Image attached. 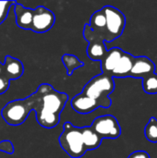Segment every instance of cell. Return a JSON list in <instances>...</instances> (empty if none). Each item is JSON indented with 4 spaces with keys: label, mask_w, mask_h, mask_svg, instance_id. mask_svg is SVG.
I'll return each instance as SVG.
<instances>
[{
    "label": "cell",
    "mask_w": 157,
    "mask_h": 158,
    "mask_svg": "<svg viewBox=\"0 0 157 158\" xmlns=\"http://www.w3.org/2000/svg\"><path fill=\"white\" fill-rule=\"evenodd\" d=\"M2 73H3V64L0 62V76H2Z\"/></svg>",
    "instance_id": "24"
},
{
    "label": "cell",
    "mask_w": 157,
    "mask_h": 158,
    "mask_svg": "<svg viewBox=\"0 0 157 158\" xmlns=\"http://www.w3.org/2000/svg\"><path fill=\"white\" fill-rule=\"evenodd\" d=\"M155 65L147 56H138L134 57L133 65L130 72L129 77L144 79L155 73Z\"/></svg>",
    "instance_id": "9"
},
{
    "label": "cell",
    "mask_w": 157,
    "mask_h": 158,
    "mask_svg": "<svg viewBox=\"0 0 157 158\" xmlns=\"http://www.w3.org/2000/svg\"><path fill=\"white\" fill-rule=\"evenodd\" d=\"M0 151L4 152L6 154H8V155H13L14 154V145L8 140L2 141V142H0Z\"/></svg>",
    "instance_id": "21"
},
{
    "label": "cell",
    "mask_w": 157,
    "mask_h": 158,
    "mask_svg": "<svg viewBox=\"0 0 157 158\" xmlns=\"http://www.w3.org/2000/svg\"><path fill=\"white\" fill-rule=\"evenodd\" d=\"M102 9L105 13L106 21L105 43H110L120 37L123 33L126 26V18L119 9L112 6H105Z\"/></svg>",
    "instance_id": "5"
},
{
    "label": "cell",
    "mask_w": 157,
    "mask_h": 158,
    "mask_svg": "<svg viewBox=\"0 0 157 158\" xmlns=\"http://www.w3.org/2000/svg\"><path fill=\"white\" fill-rule=\"evenodd\" d=\"M134 57L132 55L129 53H124L121 58L119 59L118 65L114 69V70L110 73L109 76H111L113 79L114 78H126L129 77L130 72L131 70Z\"/></svg>",
    "instance_id": "14"
},
{
    "label": "cell",
    "mask_w": 157,
    "mask_h": 158,
    "mask_svg": "<svg viewBox=\"0 0 157 158\" xmlns=\"http://www.w3.org/2000/svg\"><path fill=\"white\" fill-rule=\"evenodd\" d=\"M143 88L146 94H157V74L154 73L144 79H143Z\"/></svg>",
    "instance_id": "19"
},
{
    "label": "cell",
    "mask_w": 157,
    "mask_h": 158,
    "mask_svg": "<svg viewBox=\"0 0 157 158\" xmlns=\"http://www.w3.org/2000/svg\"><path fill=\"white\" fill-rule=\"evenodd\" d=\"M70 105L73 110L80 114H89L98 107H102L99 102L86 96L82 93L74 96L70 101Z\"/></svg>",
    "instance_id": "10"
},
{
    "label": "cell",
    "mask_w": 157,
    "mask_h": 158,
    "mask_svg": "<svg viewBox=\"0 0 157 158\" xmlns=\"http://www.w3.org/2000/svg\"><path fill=\"white\" fill-rule=\"evenodd\" d=\"M90 127L102 140L117 139L121 134V128L118 119L111 115L96 118Z\"/></svg>",
    "instance_id": "6"
},
{
    "label": "cell",
    "mask_w": 157,
    "mask_h": 158,
    "mask_svg": "<svg viewBox=\"0 0 157 158\" xmlns=\"http://www.w3.org/2000/svg\"><path fill=\"white\" fill-rule=\"evenodd\" d=\"M15 3L16 1H0V24L6 20L10 6Z\"/></svg>",
    "instance_id": "20"
},
{
    "label": "cell",
    "mask_w": 157,
    "mask_h": 158,
    "mask_svg": "<svg viewBox=\"0 0 157 158\" xmlns=\"http://www.w3.org/2000/svg\"><path fill=\"white\" fill-rule=\"evenodd\" d=\"M14 13L16 18V24L23 30H31L32 21L33 9L27 8L21 4L16 2L14 4Z\"/></svg>",
    "instance_id": "13"
},
{
    "label": "cell",
    "mask_w": 157,
    "mask_h": 158,
    "mask_svg": "<svg viewBox=\"0 0 157 158\" xmlns=\"http://www.w3.org/2000/svg\"><path fill=\"white\" fill-rule=\"evenodd\" d=\"M144 134L146 139L153 143H157V119L155 118H151L149 122L144 128Z\"/></svg>",
    "instance_id": "18"
},
{
    "label": "cell",
    "mask_w": 157,
    "mask_h": 158,
    "mask_svg": "<svg viewBox=\"0 0 157 158\" xmlns=\"http://www.w3.org/2000/svg\"><path fill=\"white\" fill-rule=\"evenodd\" d=\"M128 158H150V156L145 151H135L130 154Z\"/></svg>",
    "instance_id": "23"
},
{
    "label": "cell",
    "mask_w": 157,
    "mask_h": 158,
    "mask_svg": "<svg viewBox=\"0 0 157 158\" xmlns=\"http://www.w3.org/2000/svg\"><path fill=\"white\" fill-rule=\"evenodd\" d=\"M56 21V17L53 11L40 6L33 9L32 21L31 31L36 33H43L51 30Z\"/></svg>",
    "instance_id": "8"
},
{
    "label": "cell",
    "mask_w": 157,
    "mask_h": 158,
    "mask_svg": "<svg viewBox=\"0 0 157 158\" xmlns=\"http://www.w3.org/2000/svg\"><path fill=\"white\" fill-rule=\"evenodd\" d=\"M83 36L85 40L88 42V47H87V56L90 59L93 61H102L104 57L105 56L107 53V49L105 44V41L97 36L95 33L93 32V31L90 29L89 24L84 25L83 29Z\"/></svg>",
    "instance_id": "7"
},
{
    "label": "cell",
    "mask_w": 157,
    "mask_h": 158,
    "mask_svg": "<svg viewBox=\"0 0 157 158\" xmlns=\"http://www.w3.org/2000/svg\"><path fill=\"white\" fill-rule=\"evenodd\" d=\"M36 103V92L25 99L13 100L3 107L1 111L2 118L8 125L19 126L27 119L30 112L35 109Z\"/></svg>",
    "instance_id": "2"
},
{
    "label": "cell",
    "mask_w": 157,
    "mask_h": 158,
    "mask_svg": "<svg viewBox=\"0 0 157 158\" xmlns=\"http://www.w3.org/2000/svg\"><path fill=\"white\" fill-rule=\"evenodd\" d=\"M61 59H62V62L67 69L68 76H71L75 69H77L84 65L83 62H81L76 56L70 55V54H65Z\"/></svg>",
    "instance_id": "17"
},
{
    "label": "cell",
    "mask_w": 157,
    "mask_h": 158,
    "mask_svg": "<svg viewBox=\"0 0 157 158\" xmlns=\"http://www.w3.org/2000/svg\"><path fill=\"white\" fill-rule=\"evenodd\" d=\"M81 135L86 151L95 150L102 143V139L92 130L91 127H82Z\"/></svg>",
    "instance_id": "16"
},
{
    "label": "cell",
    "mask_w": 157,
    "mask_h": 158,
    "mask_svg": "<svg viewBox=\"0 0 157 158\" xmlns=\"http://www.w3.org/2000/svg\"><path fill=\"white\" fill-rule=\"evenodd\" d=\"M114 79L109 75L102 73L90 80V81H88L84 86L81 93L99 102L102 107L108 108L112 104L109 94L114 91Z\"/></svg>",
    "instance_id": "3"
},
{
    "label": "cell",
    "mask_w": 157,
    "mask_h": 158,
    "mask_svg": "<svg viewBox=\"0 0 157 158\" xmlns=\"http://www.w3.org/2000/svg\"><path fill=\"white\" fill-rule=\"evenodd\" d=\"M36 93L38 97L34 111L37 122L45 129L56 127L60 120V114L68 100V95L66 93L56 91L48 83L41 84Z\"/></svg>",
    "instance_id": "1"
},
{
    "label": "cell",
    "mask_w": 157,
    "mask_h": 158,
    "mask_svg": "<svg viewBox=\"0 0 157 158\" xmlns=\"http://www.w3.org/2000/svg\"><path fill=\"white\" fill-rule=\"evenodd\" d=\"M24 72V67L20 60L18 58L6 56L5 57V62L3 64V73L2 76L7 81L17 80L22 76Z\"/></svg>",
    "instance_id": "11"
},
{
    "label": "cell",
    "mask_w": 157,
    "mask_h": 158,
    "mask_svg": "<svg viewBox=\"0 0 157 158\" xmlns=\"http://www.w3.org/2000/svg\"><path fill=\"white\" fill-rule=\"evenodd\" d=\"M125 52L119 47H113L107 50V53L104 59L101 61V69L102 73L110 75V73L114 70L116 66L118 65L119 59L123 56Z\"/></svg>",
    "instance_id": "12"
},
{
    "label": "cell",
    "mask_w": 157,
    "mask_h": 158,
    "mask_svg": "<svg viewBox=\"0 0 157 158\" xmlns=\"http://www.w3.org/2000/svg\"><path fill=\"white\" fill-rule=\"evenodd\" d=\"M61 148L71 158H80L86 154L83 144L81 128L73 126L70 122H65L63 132L58 138Z\"/></svg>",
    "instance_id": "4"
},
{
    "label": "cell",
    "mask_w": 157,
    "mask_h": 158,
    "mask_svg": "<svg viewBox=\"0 0 157 158\" xmlns=\"http://www.w3.org/2000/svg\"><path fill=\"white\" fill-rule=\"evenodd\" d=\"M9 81H7L5 77L0 76V94H3L7 91V89L9 88Z\"/></svg>",
    "instance_id": "22"
},
{
    "label": "cell",
    "mask_w": 157,
    "mask_h": 158,
    "mask_svg": "<svg viewBox=\"0 0 157 158\" xmlns=\"http://www.w3.org/2000/svg\"><path fill=\"white\" fill-rule=\"evenodd\" d=\"M90 26V29L93 31V33H95L97 36L102 38L105 43L106 39V34H105V16L103 11V9H100L98 11H95L91 19H90V23H88Z\"/></svg>",
    "instance_id": "15"
}]
</instances>
